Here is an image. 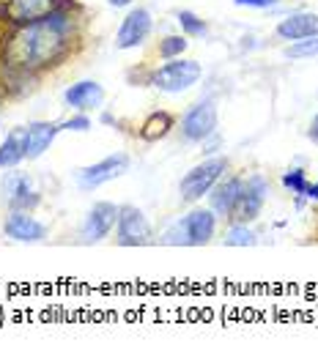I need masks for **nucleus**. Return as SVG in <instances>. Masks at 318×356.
<instances>
[{
	"label": "nucleus",
	"instance_id": "obj_1",
	"mask_svg": "<svg viewBox=\"0 0 318 356\" xmlns=\"http://www.w3.org/2000/svg\"><path fill=\"white\" fill-rule=\"evenodd\" d=\"M69 31H72V19L58 8L45 19L19 25L6 39V60H8V66H14L19 72H33V69L52 66L58 58L66 55Z\"/></svg>",
	"mask_w": 318,
	"mask_h": 356
},
{
	"label": "nucleus",
	"instance_id": "obj_2",
	"mask_svg": "<svg viewBox=\"0 0 318 356\" xmlns=\"http://www.w3.org/2000/svg\"><path fill=\"white\" fill-rule=\"evenodd\" d=\"M217 227V217L209 209H195L192 214H186L182 222L165 230L162 241L165 244H186V247H200L214 236Z\"/></svg>",
	"mask_w": 318,
	"mask_h": 356
},
{
	"label": "nucleus",
	"instance_id": "obj_3",
	"mask_svg": "<svg viewBox=\"0 0 318 356\" xmlns=\"http://www.w3.org/2000/svg\"><path fill=\"white\" fill-rule=\"evenodd\" d=\"M200 80V63L198 60H184V58H170V63L159 66L151 74V86L165 93H182L192 88Z\"/></svg>",
	"mask_w": 318,
	"mask_h": 356
},
{
	"label": "nucleus",
	"instance_id": "obj_4",
	"mask_svg": "<svg viewBox=\"0 0 318 356\" xmlns=\"http://www.w3.org/2000/svg\"><path fill=\"white\" fill-rule=\"evenodd\" d=\"M225 168H228L225 159H209V162L192 168V170L182 178V184H179L182 197L186 200V203L200 200L206 192H212V186L220 181V176L225 173Z\"/></svg>",
	"mask_w": 318,
	"mask_h": 356
},
{
	"label": "nucleus",
	"instance_id": "obj_5",
	"mask_svg": "<svg viewBox=\"0 0 318 356\" xmlns=\"http://www.w3.org/2000/svg\"><path fill=\"white\" fill-rule=\"evenodd\" d=\"M267 195H269V181L264 176H250L241 186V195H239V203L236 209L230 211L236 222H250L261 214L264 203H267Z\"/></svg>",
	"mask_w": 318,
	"mask_h": 356
},
{
	"label": "nucleus",
	"instance_id": "obj_6",
	"mask_svg": "<svg viewBox=\"0 0 318 356\" xmlns=\"http://www.w3.org/2000/svg\"><path fill=\"white\" fill-rule=\"evenodd\" d=\"M214 129H217V107H214L212 99L198 102V104H192L186 110V115L182 121V132L186 140H192V143L206 140V137L214 134Z\"/></svg>",
	"mask_w": 318,
	"mask_h": 356
},
{
	"label": "nucleus",
	"instance_id": "obj_7",
	"mask_svg": "<svg viewBox=\"0 0 318 356\" xmlns=\"http://www.w3.org/2000/svg\"><path fill=\"white\" fill-rule=\"evenodd\" d=\"M127 170H129V156L127 154H113V156L96 162L91 168H83L77 173V184L83 189H96V186H102L107 181H116L118 176H124Z\"/></svg>",
	"mask_w": 318,
	"mask_h": 356
},
{
	"label": "nucleus",
	"instance_id": "obj_8",
	"mask_svg": "<svg viewBox=\"0 0 318 356\" xmlns=\"http://www.w3.org/2000/svg\"><path fill=\"white\" fill-rule=\"evenodd\" d=\"M151 241V225L145 220V214L135 209V206H127L118 211V244L121 247H143Z\"/></svg>",
	"mask_w": 318,
	"mask_h": 356
},
{
	"label": "nucleus",
	"instance_id": "obj_9",
	"mask_svg": "<svg viewBox=\"0 0 318 356\" xmlns=\"http://www.w3.org/2000/svg\"><path fill=\"white\" fill-rule=\"evenodd\" d=\"M0 189H3V200L17 211L31 209V206L39 203V192L33 189V181H31L28 173H17V170L6 173L3 181H0Z\"/></svg>",
	"mask_w": 318,
	"mask_h": 356
},
{
	"label": "nucleus",
	"instance_id": "obj_10",
	"mask_svg": "<svg viewBox=\"0 0 318 356\" xmlns=\"http://www.w3.org/2000/svg\"><path fill=\"white\" fill-rule=\"evenodd\" d=\"M151 33V14L145 8H135L124 17L121 28H118V36H116V47L118 49H132V47L143 44Z\"/></svg>",
	"mask_w": 318,
	"mask_h": 356
},
{
	"label": "nucleus",
	"instance_id": "obj_11",
	"mask_svg": "<svg viewBox=\"0 0 318 356\" xmlns=\"http://www.w3.org/2000/svg\"><path fill=\"white\" fill-rule=\"evenodd\" d=\"M55 8H58V0H8L3 6V14L14 25H28L49 17Z\"/></svg>",
	"mask_w": 318,
	"mask_h": 356
},
{
	"label": "nucleus",
	"instance_id": "obj_12",
	"mask_svg": "<svg viewBox=\"0 0 318 356\" xmlns=\"http://www.w3.org/2000/svg\"><path fill=\"white\" fill-rule=\"evenodd\" d=\"M118 211L121 209L113 203H96L83 222V241H88V244L102 241L113 230V225L118 222Z\"/></svg>",
	"mask_w": 318,
	"mask_h": 356
},
{
	"label": "nucleus",
	"instance_id": "obj_13",
	"mask_svg": "<svg viewBox=\"0 0 318 356\" xmlns=\"http://www.w3.org/2000/svg\"><path fill=\"white\" fill-rule=\"evenodd\" d=\"M6 236L14 241H42L47 236V227L39 220H33L28 211H11L6 220Z\"/></svg>",
	"mask_w": 318,
	"mask_h": 356
},
{
	"label": "nucleus",
	"instance_id": "obj_14",
	"mask_svg": "<svg viewBox=\"0 0 318 356\" xmlns=\"http://www.w3.org/2000/svg\"><path fill=\"white\" fill-rule=\"evenodd\" d=\"M277 36H283L285 42H299V39H310L318 36V14H291L277 25Z\"/></svg>",
	"mask_w": 318,
	"mask_h": 356
},
{
	"label": "nucleus",
	"instance_id": "obj_15",
	"mask_svg": "<svg viewBox=\"0 0 318 356\" xmlns=\"http://www.w3.org/2000/svg\"><path fill=\"white\" fill-rule=\"evenodd\" d=\"M241 186H244L241 178H228L223 184H214V186H212V209H214L217 214H223V217L230 214V211L236 209V203H239Z\"/></svg>",
	"mask_w": 318,
	"mask_h": 356
},
{
	"label": "nucleus",
	"instance_id": "obj_16",
	"mask_svg": "<svg viewBox=\"0 0 318 356\" xmlns=\"http://www.w3.org/2000/svg\"><path fill=\"white\" fill-rule=\"evenodd\" d=\"M66 104L77 107V110H91V107H99L102 99H104V90L99 88L91 80H83V83H74L72 88L63 93Z\"/></svg>",
	"mask_w": 318,
	"mask_h": 356
},
{
	"label": "nucleus",
	"instance_id": "obj_17",
	"mask_svg": "<svg viewBox=\"0 0 318 356\" xmlns=\"http://www.w3.org/2000/svg\"><path fill=\"white\" fill-rule=\"evenodd\" d=\"M28 129H14L0 145V168H14L28 156Z\"/></svg>",
	"mask_w": 318,
	"mask_h": 356
},
{
	"label": "nucleus",
	"instance_id": "obj_18",
	"mask_svg": "<svg viewBox=\"0 0 318 356\" xmlns=\"http://www.w3.org/2000/svg\"><path fill=\"white\" fill-rule=\"evenodd\" d=\"M61 127H55V124H33V127H28V156L31 159H36V156H42L47 148H49V143L55 140V134H58Z\"/></svg>",
	"mask_w": 318,
	"mask_h": 356
},
{
	"label": "nucleus",
	"instance_id": "obj_19",
	"mask_svg": "<svg viewBox=\"0 0 318 356\" xmlns=\"http://www.w3.org/2000/svg\"><path fill=\"white\" fill-rule=\"evenodd\" d=\"M173 129V115L170 113H151L145 118V124L140 127V137L143 140H159Z\"/></svg>",
	"mask_w": 318,
	"mask_h": 356
},
{
	"label": "nucleus",
	"instance_id": "obj_20",
	"mask_svg": "<svg viewBox=\"0 0 318 356\" xmlns=\"http://www.w3.org/2000/svg\"><path fill=\"white\" fill-rule=\"evenodd\" d=\"M225 244L228 247H253L255 244V233L247 225H233L225 233Z\"/></svg>",
	"mask_w": 318,
	"mask_h": 356
},
{
	"label": "nucleus",
	"instance_id": "obj_21",
	"mask_svg": "<svg viewBox=\"0 0 318 356\" xmlns=\"http://www.w3.org/2000/svg\"><path fill=\"white\" fill-rule=\"evenodd\" d=\"M285 55L288 58H316L318 55V36H310V39H299V42H294V44L285 49Z\"/></svg>",
	"mask_w": 318,
	"mask_h": 356
},
{
	"label": "nucleus",
	"instance_id": "obj_22",
	"mask_svg": "<svg viewBox=\"0 0 318 356\" xmlns=\"http://www.w3.org/2000/svg\"><path fill=\"white\" fill-rule=\"evenodd\" d=\"M179 25L189 36H203L206 33V22L198 19V14H192V11H179Z\"/></svg>",
	"mask_w": 318,
	"mask_h": 356
},
{
	"label": "nucleus",
	"instance_id": "obj_23",
	"mask_svg": "<svg viewBox=\"0 0 318 356\" xmlns=\"http://www.w3.org/2000/svg\"><path fill=\"white\" fill-rule=\"evenodd\" d=\"M186 49V39L184 36H168L162 44H159V55L162 58H176Z\"/></svg>",
	"mask_w": 318,
	"mask_h": 356
},
{
	"label": "nucleus",
	"instance_id": "obj_24",
	"mask_svg": "<svg viewBox=\"0 0 318 356\" xmlns=\"http://www.w3.org/2000/svg\"><path fill=\"white\" fill-rule=\"evenodd\" d=\"M283 184H285L294 195H305V192H308V178H305L302 170H288V173L283 176Z\"/></svg>",
	"mask_w": 318,
	"mask_h": 356
},
{
	"label": "nucleus",
	"instance_id": "obj_25",
	"mask_svg": "<svg viewBox=\"0 0 318 356\" xmlns=\"http://www.w3.org/2000/svg\"><path fill=\"white\" fill-rule=\"evenodd\" d=\"M63 129H69V132H72V129H74V132H88V129H91V118H88V115H77V118L66 121Z\"/></svg>",
	"mask_w": 318,
	"mask_h": 356
},
{
	"label": "nucleus",
	"instance_id": "obj_26",
	"mask_svg": "<svg viewBox=\"0 0 318 356\" xmlns=\"http://www.w3.org/2000/svg\"><path fill=\"white\" fill-rule=\"evenodd\" d=\"M239 6H253V8H267V6H274L277 0H236Z\"/></svg>",
	"mask_w": 318,
	"mask_h": 356
},
{
	"label": "nucleus",
	"instance_id": "obj_27",
	"mask_svg": "<svg viewBox=\"0 0 318 356\" xmlns=\"http://www.w3.org/2000/svg\"><path fill=\"white\" fill-rule=\"evenodd\" d=\"M308 197H313V200H318V184H308V192H305Z\"/></svg>",
	"mask_w": 318,
	"mask_h": 356
},
{
	"label": "nucleus",
	"instance_id": "obj_28",
	"mask_svg": "<svg viewBox=\"0 0 318 356\" xmlns=\"http://www.w3.org/2000/svg\"><path fill=\"white\" fill-rule=\"evenodd\" d=\"M107 3H110V6H116V8H124V6H129L132 0H107Z\"/></svg>",
	"mask_w": 318,
	"mask_h": 356
},
{
	"label": "nucleus",
	"instance_id": "obj_29",
	"mask_svg": "<svg viewBox=\"0 0 318 356\" xmlns=\"http://www.w3.org/2000/svg\"><path fill=\"white\" fill-rule=\"evenodd\" d=\"M310 137H313V140L318 143V115L313 118V127H310Z\"/></svg>",
	"mask_w": 318,
	"mask_h": 356
}]
</instances>
